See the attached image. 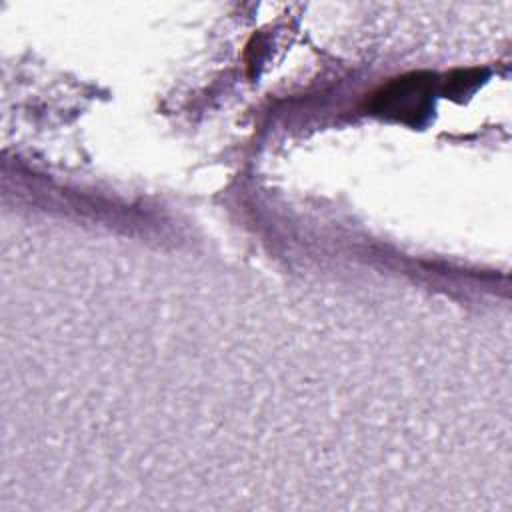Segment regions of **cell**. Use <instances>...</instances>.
I'll return each mask as SVG.
<instances>
[{"label":"cell","instance_id":"cell-1","mask_svg":"<svg viewBox=\"0 0 512 512\" xmlns=\"http://www.w3.org/2000/svg\"><path fill=\"white\" fill-rule=\"evenodd\" d=\"M434 76L428 72H412L394 78L370 98L374 114L394 118L412 126L424 122L432 110Z\"/></svg>","mask_w":512,"mask_h":512},{"label":"cell","instance_id":"cell-2","mask_svg":"<svg viewBox=\"0 0 512 512\" xmlns=\"http://www.w3.org/2000/svg\"><path fill=\"white\" fill-rule=\"evenodd\" d=\"M480 82V72L478 70H458L454 74L448 76L446 86H444V94L450 98L462 96L466 92H470L476 84Z\"/></svg>","mask_w":512,"mask_h":512}]
</instances>
